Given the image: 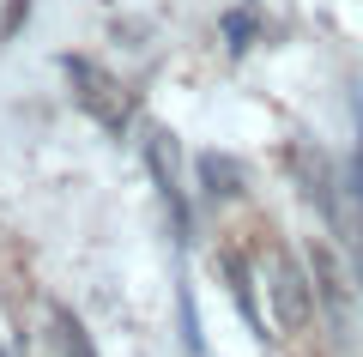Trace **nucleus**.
Instances as JSON below:
<instances>
[{
    "mask_svg": "<svg viewBox=\"0 0 363 357\" xmlns=\"http://www.w3.org/2000/svg\"><path fill=\"white\" fill-rule=\"evenodd\" d=\"M67 79H73L79 109L97 115V128L121 133V128L133 121V103H128V91H121V79H116V73H104L97 61H67Z\"/></svg>",
    "mask_w": 363,
    "mask_h": 357,
    "instance_id": "1",
    "label": "nucleus"
},
{
    "mask_svg": "<svg viewBox=\"0 0 363 357\" xmlns=\"http://www.w3.org/2000/svg\"><path fill=\"white\" fill-rule=\"evenodd\" d=\"M267 297L279 309V327L285 333H303L315 321V285L297 267V255H285V248H272V260H267Z\"/></svg>",
    "mask_w": 363,
    "mask_h": 357,
    "instance_id": "2",
    "label": "nucleus"
},
{
    "mask_svg": "<svg viewBox=\"0 0 363 357\" xmlns=\"http://www.w3.org/2000/svg\"><path fill=\"white\" fill-rule=\"evenodd\" d=\"M145 158H152V176H157V188H164V206H169V230H176V243L188 236V206H182V188H176V164H169V145H164V133H157L152 145H145Z\"/></svg>",
    "mask_w": 363,
    "mask_h": 357,
    "instance_id": "3",
    "label": "nucleus"
},
{
    "mask_svg": "<svg viewBox=\"0 0 363 357\" xmlns=\"http://www.w3.org/2000/svg\"><path fill=\"white\" fill-rule=\"evenodd\" d=\"M55 327H61V351H67V357H97V351H91V333L79 327V315L55 309Z\"/></svg>",
    "mask_w": 363,
    "mask_h": 357,
    "instance_id": "4",
    "label": "nucleus"
},
{
    "mask_svg": "<svg viewBox=\"0 0 363 357\" xmlns=\"http://www.w3.org/2000/svg\"><path fill=\"white\" fill-rule=\"evenodd\" d=\"M200 176L212 182V194H236V170L218 164V158H200Z\"/></svg>",
    "mask_w": 363,
    "mask_h": 357,
    "instance_id": "5",
    "label": "nucleus"
}]
</instances>
